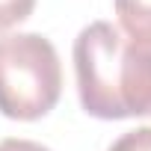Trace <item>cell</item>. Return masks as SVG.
I'll list each match as a JSON object with an SVG mask.
<instances>
[{
  "mask_svg": "<svg viewBox=\"0 0 151 151\" xmlns=\"http://www.w3.org/2000/svg\"><path fill=\"white\" fill-rule=\"evenodd\" d=\"M119 30L133 39H151V0H113Z\"/></svg>",
  "mask_w": 151,
  "mask_h": 151,
  "instance_id": "obj_3",
  "label": "cell"
},
{
  "mask_svg": "<svg viewBox=\"0 0 151 151\" xmlns=\"http://www.w3.org/2000/svg\"><path fill=\"white\" fill-rule=\"evenodd\" d=\"M0 151H50L47 145L42 142H33V139H18V136H9L0 142Z\"/></svg>",
  "mask_w": 151,
  "mask_h": 151,
  "instance_id": "obj_6",
  "label": "cell"
},
{
  "mask_svg": "<svg viewBox=\"0 0 151 151\" xmlns=\"http://www.w3.org/2000/svg\"><path fill=\"white\" fill-rule=\"evenodd\" d=\"M74 74L89 116L104 122L151 116V39H133L110 21H92L74 39Z\"/></svg>",
  "mask_w": 151,
  "mask_h": 151,
  "instance_id": "obj_1",
  "label": "cell"
},
{
  "mask_svg": "<svg viewBox=\"0 0 151 151\" xmlns=\"http://www.w3.org/2000/svg\"><path fill=\"white\" fill-rule=\"evenodd\" d=\"M36 9V0H0V33L27 21Z\"/></svg>",
  "mask_w": 151,
  "mask_h": 151,
  "instance_id": "obj_4",
  "label": "cell"
},
{
  "mask_svg": "<svg viewBox=\"0 0 151 151\" xmlns=\"http://www.w3.org/2000/svg\"><path fill=\"white\" fill-rule=\"evenodd\" d=\"M107 151H151V127H136L122 133Z\"/></svg>",
  "mask_w": 151,
  "mask_h": 151,
  "instance_id": "obj_5",
  "label": "cell"
},
{
  "mask_svg": "<svg viewBox=\"0 0 151 151\" xmlns=\"http://www.w3.org/2000/svg\"><path fill=\"white\" fill-rule=\"evenodd\" d=\"M62 92V65L42 33L0 36V113L18 122L47 116Z\"/></svg>",
  "mask_w": 151,
  "mask_h": 151,
  "instance_id": "obj_2",
  "label": "cell"
}]
</instances>
